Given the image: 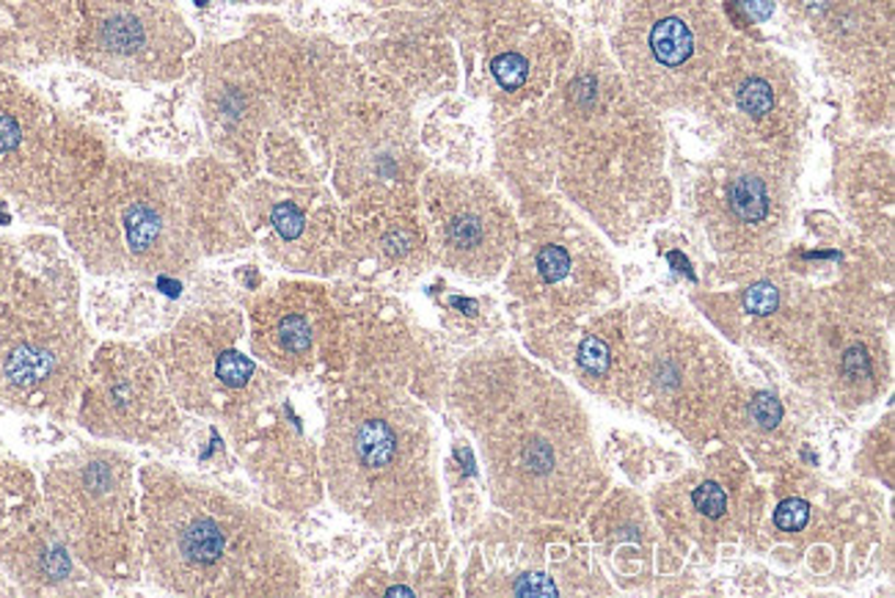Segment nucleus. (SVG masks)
Listing matches in <instances>:
<instances>
[{
    "instance_id": "nucleus-1",
    "label": "nucleus",
    "mask_w": 895,
    "mask_h": 598,
    "mask_svg": "<svg viewBox=\"0 0 895 598\" xmlns=\"http://www.w3.org/2000/svg\"><path fill=\"white\" fill-rule=\"evenodd\" d=\"M220 163L107 160L75 199L67 240L91 273L177 277L224 244Z\"/></svg>"
},
{
    "instance_id": "nucleus-2",
    "label": "nucleus",
    "mask_w": 895,
    "mask_h": 598,
    "mask_svg": "<svg viewBox=\"0 0 895 598\" xmlns=\"http://www.w3.org/2000/svg\"><path fill=\"white\" fill-rule=\"evenodd\" d=\"M144 571L177 596L220 598L282 590L276 530L220 488L163 463L141 469Z\"/></svg>"
},
{
    "instance_id": "nucleus-3",
    "label": "nucleus",
    "mask_w": 895,
    "mask_h": 598,
    "mask_svg": "<svg viewBox=\"0 0 895 598\" xmlns=\"http://www.w3.org/2000/svg\"><path fill=\"white\" fill-rule=\"evenodd\" d=\"M86 375L75 290L29 268H0V403L64 414Z\"/></svg>"
},
{
    "instance_id": "nucleus-4",
    "label": "nucleus",
    "mask_w": 895,
    "mask_h": 598,
    "mask_svg": "<svg viewBox=\"0 0 895 598\" xmlns=\"http://www.w3.org/2000/svg\"><path fill=\"white\" fill-rule=\"evenodd\" d=\"M47 514L89 574L131 582L141 574L136 463L116 447L89 444L53 458L42 477Z\"/></svg>"
},
{
    "instance_id": "nucleus-5",
    "label": "nucleus",
    "mask_w": 895,
    "mask_h": 598,
    "mask_svg": "<svg viewBox=\"0 0 895 598\" xmlns=\"http://www.w3.org/2000/svg\"><path fill=\"white\" fill-rule=\"evenodd\" d=\"M424 428L403 403L359 395L333 411L328 425V469L342 503L364 516L406 519L428 474Z\"/></svg>"
},
{
    "instance_id": "nucleus-6",
    "label": "nucleus",
    "mask_w": 895,
    "mask_h": 598,
    "mask_svg": "<svg viewBox=\"0 0 895 598\" xmlns=\"http://www.w3.org/2000/svg\"><path fill=\"white\" fill-rule=\"evenodd\" d=\"M107 163L105 144L0 69V188L36 207H72Z\"/></svg>"
},
{
    "instance_id": "nucleus-7",
    "label": "nucleus",
    "mask_w": 895,
    "mask_h": 598,
    "mask_svg": "<svg viewBox=\"0 0 895 598\" xmlns=\"http://www.w3.org/2000/svg\"><path fill=\"white\" fill-rule=\"evenodd\" d=\"M237 312L196 309L149 342L177 406L196 417L235 419L251 403L246 395L260 370L237 348Z\"/></svg>"
},
{
    "instance_id": "nucleus-8",
    "label": "nucleus",
    "mask_w": 895,
    "mask_h": 598,
    "mask_svg": "<svg viewBox=\"0 0 895 598\" xmlns=\"http://www.w3.org/2000/svg\"><path fill=\"white\" fill-rule=\"evenodd\" d=\"M196 47L174 0H83L80 61L124 80H177Z\"/></svg>"
},
{
    "instance_id": "nucleus-9",
    "label": "nucleus",
    "mask_w": 895,
    "mask_h": 598,
    "mask_svg": "<svg viewBox=\"0 0 895 598\" xmlns=\"http://www.w3.org/2000/svg\"><path fill=\"white\" fill-rule=\"evenodd\" d=\"M78 419L105 441L169 447L180 430L177 400L155 356L133 345H105L86 364Z\"/></svg>"
},
{
    "instance_id": "nucleus-10",
    "label": "nucleus",
    "mask_w": 895,
    "mask_h": 598,
    "mask_svg": "<svg viewBox=\"0 0 895 598\" xmlns=\"http://www.w3.org/2000/svg\"><path fill=\"white\" fill-rule=\"evenodd\" d=\"M441 246L450 266L466 273H488L505 251L507 221L477 182H450L435 193Z\"/></svg>"
},
{
    "instance_id": "nucleus-11",
    "label": "nucleus",
    "mask_w": 895,
    "mask_h": 598,
    "mask_svg": "<svg viewBox=\"0 0 895 598\" xmlns=\"http://www.w3.org/2000/svg\"><path fill=\"white\" fill-rule=\"evenodd\" d=\"M0 563L34 590H61L78 582V557L53 521L31 519L0 543Z\"/></svg>"
},
{
    "instance_id": "nucleus-12",
    "label": "nucleus",
    "mask_w": 895,
    "mask_h": 598,
    "mask_svg": "<svg viewBox=\"0 0 895 598\" xmlns=\"http://www.w3.org/2000/svg\"><path fill=\"white\" fill-rule=\"evenodd\" d=\"M315 348V323L295 306H279L276 301L253 309V353L268 362H301Z\"/></svg>"
},
{
    "instance_id": "nucleus-13",
    "label": "nucleus",
    "mask_w": 895,
    "mask_h": 598,
    "mask_svg": "<svg viewBox=\"0 0 895 598\" xmlns=\"http://www.w3.org/2000/svg\"><path fill=\"white\" fill-rule=\"evenodd\" d=\"M39 508L34 474L20 463L0 458V543L29 524Z\"/></svg>"
},
{
    "instance_id": "nucleus-14",
    "label": "nucleus",
    "mask_w": 895,
    "mask_h": 598,
    "mask_svg": "<svg viewBox=\"0 0 895 598\" xmlns=\"http://www.w3.org/2000/svg\"><path fill=\"white\" fill-rule=\"evenodd\" d=\"M650 47H654V56L659 58L665 67H681V64L692 56L694 36L683 20L667 18L661 20L654 29V34H650Z\"/></svg>"
},
{
    "instance_id": "nucleus-15",
    "label": "nucleus",
    "mask_w": 895,
    "mask_h": 598,
    "mask_svg": "<svg viewBox=\"0 0 895 598\" xmlns=\"http://www.w3.org/2000/svg\"><path fill=\"white\" fill-rule=\"evenodd\" d=\"M730 207L749 224H758L769 215V193L758 177H741L730 185Z\"/></svg>"
},
{
    "instance_id": "nucleus-16",
    "label": "nucleus",
    "mask_w": 895,
    "mask_h": 598,
    "mask_svg": "<svg viewBox=\"0 0 895 598\" xmlns=\"http://www.w3.org/2000/svg\"><path fill=\"white\" fill-rule=\"evenodd\" d=\"M268 224L282 237V244H295L306 232V213L293 199H282V202H273L271 210H268Z\"/></svg>"
},
{
    "instance_id": "nucleus-17",
    "label": "nucleus",
    "mask_w": 895,
    "mask_h": 598,
    "mask_svg": "<svg viewBox=\"0 0 895 598\" xmlns=\"http://www.w3.org/2000/svg\"><path fill=\"white\" fill-rule=\"evenodd\" d=\"M490 72H494V78L499 80L501 89L513 91V89H521V86L526 83L530 61H526L524 56H519V53H501V56H496L494 64H490Z\"/></svg>"
},
{
    "instance_id": "nucleus-18",
    "label": "nucleus",
    "mask_w": 895,
    "mask_h": 598,
    "mask_svg": "<svg viewBox=\"0 0 895 598\" xmlns=\"http://www.w3.org/2000/svg\"><path fill=\"white\" fill-rule=\"evenodd\" d=\"M772 105H774L772 86L766 83V80L752 78L741 86V91H738V108H741L744 113H749V116H766V113L772 111Z\"/></svg>"
},
{
    "instance_id": "nucleus-19",
    "label": "nucleus",
    "mask_w": 895,
    "mask_h": 598,
    "mask_svg": "<svg viewBox=\"0 0 895 598\" xmlns=\"http://www.w3.org/2000/svg\"><path fill=\"white\" fill-rule=\"evenodd\" d=\"M537 268H541V277L546 282H559V279L568 277L570 271V255L563 249V246H546L537 255Z\"/></svg>"
},
{
    "instance_id": "nucleus-20",
    "label": "nucleus",
    "mask_w": 895,
    "mask_h": 598,
    "mask_svg": "<svg viewBox=\"0 0 895 598\" xmlns=\"http://www.w3.org/2000/svg\"><path fill=\"white\" fill-rule=\"evenodd\" d=\"M692 503L694 508L703 516H709V519H720L727 510V497L725 492H722V486H716V483H703V486L694 488Z\"/></svg>"
},
{
    "instance_id": "nucleus-21",
    "label": "nucleus",
    "mask_w": 895,
    "mask_h": 598,
    "mask_svg": "<svg viewBox=\"0 0 895 598\" xmlns=\"http://www.w3.org/2000/svg\"><path fill=\"white\" fill-rule=\"evenodd\" d=\"M579 364L592 375H603L612 364V356H609V348L601 342L598 337H587L579 348Z\"/></svg>"
},
{
    "instance_id": "nucleus-22",
    "label": "nucleus",
    "mask_w": 895,
    "mask_h": 598,
    "mask_svg": "<svg viewBox=\"0 0 895 598\" xmlns=\"http://www.w3.org/2000/svg\"><path fill=\"white\" fill-rule=\"evenodd\" d=\"M774 521L785 532L805 530V524L811 521V505L805 499H785L778 508V514H774Z\"/></svg>"
},
{
    "instance_id": "nucleus-23",
    "label": "nucleus",
    "mask_w": 895,
    "mask_h": 598,
    "mask_svg": "<svg viewBox=\"0 0 895 598\" xmlns=\"http://www.w3.org/2000/svg\"><path fill=\"white\" fill-rule=\"evenodd\" d=\"M780 304V293L774 284H752V287L747 290V295H744V306H747L752 315H772L774 309H778Z\"/></svg>"
},
{
    "instance_id": "nucleus-24",
    "label": "nucleus",
    "mask_w": 895,
    "mask_h": 598,
    "mask_svg": "<svg viewBox=\"0 0 895 598\" xmlns=\"http://www.w3.org/2000/svg\"><path fill=\"white\" fill-rule=\"evenodd\" d=\"M752 417L758 419L763 428H778V422L783 419V406H780V400L774 395L760 392L752 400Z\"/></svg>"
},
{
    "instance_id": "nucleus-25",
    "label": "nucleus",
    "mask_w": 895,
    "mask_h": 598,
    "mask_svg": "<svg viewBox=\"0 0 895 598\" xmlns=\"http://www.w3.org/2000/svg\"><path fill=\"white\" fill-rule=\"evenodd\" d=\"M516 596H557V585L543 574H526L516 582Z\"/></svg>"
},
{
    "instance_id": "nucleus-26",
    "label": "nucleus",
    "mask_w": 895,
    "mask_h": 598,
    "mask_svg": "<svg viewBox=\"0 0 895 598\" xmlns=\"http://www.w3.org/2000/svg\"><path fill=\"white\" fill-rule=\"evenodd\" d=\"M843 368H846V373L857 375V379H860V375H868V356H865V350H862V348H851L849 353H846V359H843Z\"/></svg>"
},
{
    "instance_id": "nucleus-27",
    "label": "nucleus",
    "mask_w": 895,
    "mask_h": 598,
    "mask_svg": "<svg viewBox=\"0 0 895 598\" xmlns=\"http://www.w3.org/2000/svg\"><path fill=\"white\" fill-rule=\"evenodd\" d=\"M744 9H747V12H752L755 20H766L769 14H772V0H747V3H744Z\"/></svg>"
}]
</instances>
